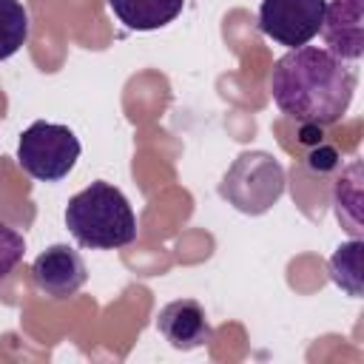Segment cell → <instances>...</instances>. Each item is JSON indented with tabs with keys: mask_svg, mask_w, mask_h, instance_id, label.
Instances as JSON below:
<instances>
[{
	"mask_svg": "<svg viewBox=\"0 0 364 364\" xmlns=\"http://www.w3.org/2000/svg\"><path fill=\"white\" fill-rule=\"evenodd\" d=\"M65 228L77 245L91 250H117L136 239V216L125 193L102 179L68 199Z\"/></svg>",
	"mask_w": 364,
	"mask_h": 364,
	"instance_id": "cell-2",
	"label": "cell"
},
{
	"mask_svg": "<svg viewBox=\"0 0 364 364\" xmlns=\"http://www.w3.org/2000/svg\"><path fill=\"white\" fill-rule=\"evenodd\" d=\"M307 165H310L313 171H318V173H321V171H333V168H338V154H336V148L318 142V148L310 151Z\"/></svg>",
	"mask_w": 364,
	"mask_h": 364,
	"instance_id": "cell-13",
	"label": "cell"
},
{
	"mask_svg": "<svg viewBox=\"0 0 364 364\" xmlns=\"http://www.w3.org/2000/svg\"><path fill=\"white\" fill-rule=\"evenodd\" d=\"M355 94L353 63L338 60L327 48H287L273 63L270 97L282 114L301 125H333L344 119Z\"/></svg>",
	"mask_w": 364,
	"mask_h": 364,
	"instance_id": "cell-1",
	"label": "cell"
},
{
	"mask_svg": "<svg viewBox=\"0 0 364 364\" xmlns=\"http://www.w3.org/2000/svg\"><path fill=\"white\" fill-rule=\"evenodd\" d=\"M26 253V239L0 219V284L14 273V267L23 262Z\"/></svg>",
	"mask_w": 364,
	"mask_h": 364,
	"instance_id": "cell-12",
	"label": "cell"
},
{
	"mask_svg": "<svg viewBox=\"0 0 364 364\" xmlns=\"http://www.w3.org/2000/svg\"><path fill=\"white\" fill-rule=\"evenodd\" d=\"M327 0H262L259 3V31L284 48L307 46L324 20Z\"/></svg>",
	"mask_w": 364,
	"mask_h": 364,
	"instance_id": "cell-5",
	"label": "cell"
},
{
	"mask_svg": "<svg viewBox=\"0 0 364 364\" xmlns=\"http://www.w3.org/2000/svg\"><path fill=\"white\" fill-rule=\"evenodd\" d=\"M284 185V168L273 154L242 151L222 173L219 196L245 216H262L282 199Z\"/></svg>",
	"mask_w": 364,
	"mask_h": 364,
	"instance_id": "cell-3",
	"label": "cell"
},
{
	"mask_svg": "<svg viewBox=\"0 0 364 364\" xmlns=\"http://www.w3.org/2000/svg\"><path fill=\"white\" fill-rule=\"evenodd\" d=\"M321 34L330 54L358 63L364 54V0H327Z\"/></svg>",
	"mask_w": 364,
	"mask_h": 364,
	"instance_id": "cell-7",
	"label": "cell"
},
{
	"mask_svg": "<svg viewBox=\"0 0 364 364\" xmlns=\"http://www.w3.org/2000/svg\"><path fill=\"white\" fill-rule=\"evenodd\" d=\"M88 279V267L82 256L68 245H51L31 262V282L48 299L74 296Z\"/></svg>",
	"mask_w": 364,
	"mask_h": 364,
	"instance_id": "cell-6",
	"label": "cell"
},
{
	"mask_svg": "<svg viewBox=\"0 0 364 364\" xmlns=\"http://www.w3.org/2000/svg\"><path fill=\"white\" fill-rule=\"evenodd\" d=\"M361 239H350L344 245L336 247V253L330 256V279L347 290L353 299L361 296Z\"/></svg>",
	"mask_w": 364,
	"mask_h": 364,
	"instance_id": "cell-11",
	"label": "cell"
},
{
	"mask_svg": "<svg viewBox=\"0 0 364 364\" xmlns=\"http://www.w3.org/2000/svg\"><path fill=\"white\" fill-rule=\"evenodd\" d=\"M28 11L20 0H0V63L14 57L28 40Z\"/></svg>",
	"mask_w": 364,
	"mask_h": 364,
	"instance_id": "cell-10",
	"label": "cell"
},
{
	"mask_svg": "<svg viewBox=\"0 0 364 364\" xmlns=\"http://www.w3.org/2000/svg\"><path fill=\"white\" fill-rule=\"evenodd\" d=\"M156 330L173 350H185V353L205 347L213 338L208 313L196 299L168 301L156 316Z\"/></svg>",
	"mask_w": 364,
	"mask_h": 364,
	"instance_id": "cell-8",
	"label": "cell"
},
{
	"mask_svg": "<svg viewBox=\"0 0 364 364\" xmlns=\"http://www.w3.org/2000/svg\"><path fill=\"white\" fill-rule=\"evenodd\" d=\"M108 9L131 31H156L182 14L185 0H108Z\"/></svg>",
	"mask_w": 364,
	"mask_h": 364,
	"instance_id": "cell-9",
	"label": "cell"
},
{
	"mask_svg": "<svg viewBox=\"0 0 364 364\" xmlns=\"http://www.w3.org/2000/svg\"><path fill=\"white\" fill-rule=\"evenodd\" d=\"M80 139L68 125L37 119L17 139V162L37 182H60L80 159Z\"/></svg>",
	"mask_w": 364,
	"mask_h": 364,
	"instance_id": "cell-4",
	"label": "cell"
}]
</instances>
